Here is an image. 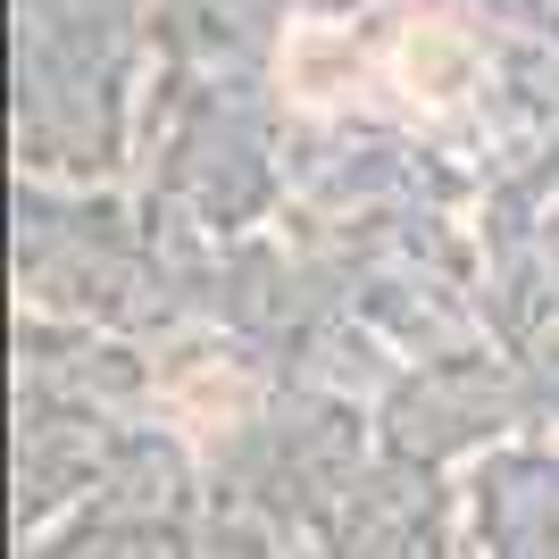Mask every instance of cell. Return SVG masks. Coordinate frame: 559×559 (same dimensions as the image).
Returning a JSON list of instances; mask_svg holds the SVG:
<instances>
[{"instance_id": "cell-2", "label": "cell", "mask_w": 559, "mask_h": 559, "mask_svg": "<svg viewBox=\"0 0 559 559\" xmlns=\"http://www.w3.org/2000/svg\"><path fill=\"white\" fill-rule=\"evenodd\" d=\"M359 84H368L359 34H343V25H293L284 34V93L301 109H343Z\"/></svg>"}, {"instance_id": "cell-1", "label": "cell", "mask_w": 559, "mask_h": 559, "mask_svg": "<svg viewBox=\"0 0 559 559\" xmlns=\"http://www.w3.org/2000/svg\"><path fill=\"white\" fill-rule=\"evenodd\" d=\"M384 68H393V93L409 109H460L476 84H485V50L460 17H401L393 43H384Z\"/></svg>"}]
</instances>
